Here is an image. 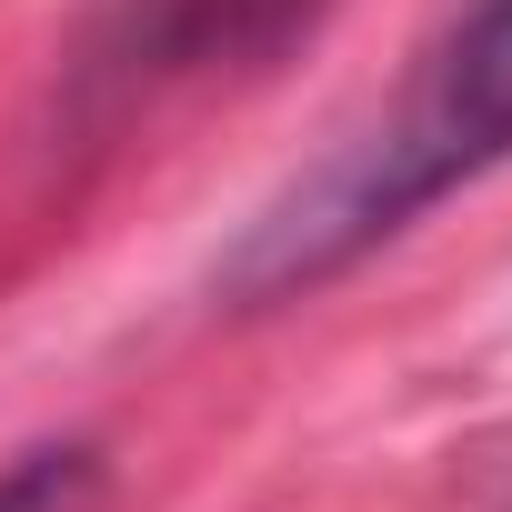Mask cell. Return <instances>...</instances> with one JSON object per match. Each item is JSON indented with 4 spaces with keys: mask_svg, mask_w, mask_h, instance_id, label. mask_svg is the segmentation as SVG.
<instances>
[{
    "mask_svg": "<svg viewBox=\"0 0 512 512\" xmlns=\"http://www.w3.org/2000/svg\"><path fill=\"white\" fill-rule=\"evenodd\" d=\"M512 151V0H482V11L432 51V71L402 91V111L352 141L292 211H272L251 231V251L231 262L241 292H292L342 272L352 251H372L382 231H402L422 201L462 191L472 171H492Z\"/></svg>",
    "mask_w": 512,
    "mask_h": 512,
    "instance_id": "cell-1",
    "label": "cell"
},
{
    "mask_svg": "<svg viewBox=\"0 0 512 512\" xmlns=\"http://www.w3.org/2000/svg\"><path fill=\"white\" fill-rule=\"evenodd\" d=\"M91 482V452H31L21 472H0V512H71Z\"/></svg>",
    "mask_w": 512,
    "mask_h": 512,
    "instance_id": "cell-2",
    "label": "cell"
}]
</instances>
